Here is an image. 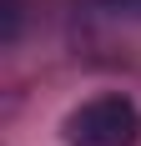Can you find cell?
Instances as JSON below:
<instances>
[{"mask_svg": "<svg viewBox=\"0 0 141 146\" xmlns=\"http://www.w3.org/2000/svg\"><path fill=\"white\" fill-rule=\"evenodd\" d=\"M20 35V0H5V40Z\"/></svg>", "mask_w": 141, "mask_h": 146, "instance_id": "cell-2", "label": "cell"}, {"mask_svg": "<svg viewBox=\"0 0 141 146\" xmlns=\"http://www.w3.org/2000/svg\"><path fill=\"white\" fill-rule=\"evenodd\" d=\"M66 146H136L141 141V111L131 96H91L66 116L61 126Z\"/></svg>", "mask_w": 141, "mask_h": 146, "instance_id": "cell-1", "label": "cell"}]
</instances>
